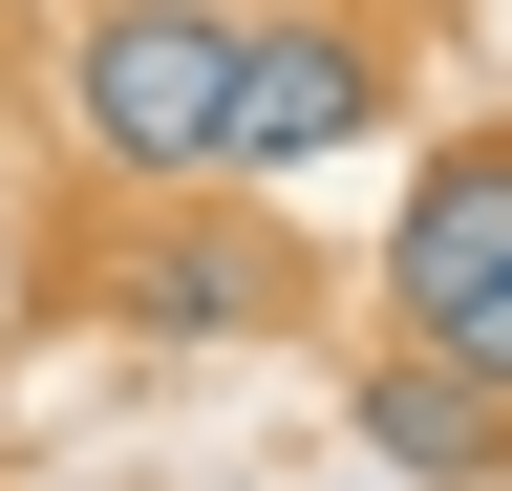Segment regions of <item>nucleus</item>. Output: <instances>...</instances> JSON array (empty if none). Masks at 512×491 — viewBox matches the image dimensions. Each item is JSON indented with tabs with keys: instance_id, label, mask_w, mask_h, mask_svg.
Segmentation results:
<instances>
[{
	"instance_id": "f257e3e1",
	"label": "nucleus",
	"mask_w": 512,
	"mask_h": 491,
	"mask_svg": "<svg viewBox=\"0 0 512 491\" xmlns=\"http://www.w3.org/2000/svg\"><path fill=\"white\" fill-rule=\"evenodd\" d=\"M64 129L107 193H214L235 129V0H86L64 22Z\"/></svg>"
},
{
	"instance_id": "f03ea898",
	"label": "nucleus",
	"mask_w": 512,
	"mask_h": 491,
	"mask_svg": "<svg viewBox=\"0 0 512 491\" xmlns=\"http://www.w3.org/2000/svg\"><path fill=\"white\" fill-rule=\"evenodd\" d=\"M363 129H384V43L342 0H235V129H214V171H320Z\"/></svg>"
},
{
	"instance_id": "7ed1b4c3",
	"label": "nucleus",
	"mask_w": 512,
	"mask_h": 491,
	"mask_svg": "<svg viewBox=\"0 0 512 491\" xmlns=\"http://www.w3.org/2000/svg\"><path fill=\"white\" fill-rule=\"evenodd\" d=\"M470 299H512V129L427 150L406 214H384V342H448Z\"/></svg>"
},
{
	"instance_id": "20e7f679",
	"label": "nucleus",
	"mask_w": 512,
	"mask_h": 491,
	"mask_svg": "<svg viewBox=\"0 0 512 491\" xmlns=\"http://www.w3.org/2000/svg\"><path fill=\"white\" fill-rule=\"evenodd\" d=\"M107 299H128L150 342H256V321H299V257H278L256 214H171V235L107 257Z\"/></svg>"
},
{
	"instance_id": "39448f33",
	"label": "nucleus",
	"mask_w": 512,
	"mask_h": 491,
	"mask_svg": "<svg viewBox=\"0 0 512 491\" xmlns=\"http://www.w3.org/2000/svg\"><path fill=\"white\" fill-rule=\"evenodd\" d=\"M342 427H363V449L406 470V491H512V406H491V385H470L448 342H363Z\"/></svg>"
},
{
	"instance_id": "423d86ee",
	"label": "nucleus",
	"mask_w": 512,
	"mask_h": 491,
	"mask_svg": "<svg viewBox=\"0 0 512 491\" xmlns=\"http://www.w3.org/2000/svg\"><path fill=\"white\" fill-rule=\"evenodd\" d=\"M448 363H470V385L512 406V299H470V321H448Z\"/></svg>"
}]
</instances>
